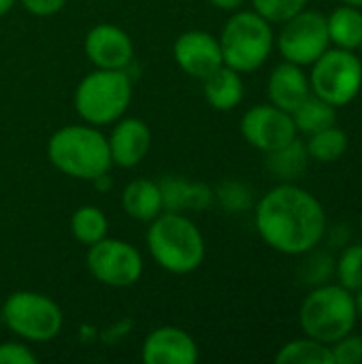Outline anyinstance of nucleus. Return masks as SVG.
Listing matches in <instances>:
<instances>
[{
  "mask_svg": "<svg viewBox=\"0 0 362 364\" xmlns=\"http://www.w3.org/2000/svg\"><path fill=\"white\" fill-rule=\"evenodd\" d=\"M254 224L271 250L301 256L322 243L329 218L318 196L294 181H282L256 203Z\"/></svg>",
  "mask_w": 362,
  "mask_h": 364,
  "instance_id": "f257e3e1",
  "label": "nucleus"
},
{
  "mask_svg": "<svg viewBox=\"0 0 362 364\" xmlns=\"http://www.w3.org/2000/svg\"><path fill=\"white\" fill-rule=\"evenodd\" d=\"M47 160L62 175L79 181H98L113 166L107 136L85 122L58 128L47 141Z\"/></svg>",
  "mask_w": 362,
  "mask_h": 364,
  "instance_id": "f03ea898",
  "label": "nucleus"
},
{
  "mask_svg": "<svg viewBox=\"0 0 362 364\" xmlns=\"http://www.w3.org/2000/svg\"><path fill=\"white\" fill-rule=\"evenodd\" d=\"M145 241L156 264L173 275L194 273L207 256L205 237L186 213L162 211L149 222Z\"/></svg>",
  "mask_w": 362,
  "mask_h": 364,
  "instance_id": "7ed1b4c3",
  "label": "nucleus"
},
{
  "mask_svg": "<svg viewBox=\"0 0 362 364\" xmlns=\"http://www.w3.org/2000/svg\"><path fill=\"white\" fill-rule=\"evenodd\" d=\"M356 322L354 292L346 290L337 282L312 288L299 309V326L303 335L326 346L352 333Z\"/></svg>",
  "mask_w": 362,
  "mask_h": 364,
  "instance_id": "20e7f679",
  "label": "nucleus"
},
{
  "mask_svg": "<svg viewBox=\"0 0 362 364\" xmlns=\"http://www.w3.org/2000/svg\"><path fill=\"white\" fill-rule=\"evenodd\" d=\"M218 41L224 64L245 75L258 70L271 58L275 47V32L273 23L258 15L254 9H239L226 19Z\"/></svg>",
  "mask_w": 362,
  "mask_h": 364,
  "instance_id": "39448f33",
  "label": "nucleus"
},
{
  "mask_svg": "<svg viewBox=\"0 0 362 364\" xmlns=\"http://www.w3.org/2000/svg\"><path fill=\"white\" fill-rule=\"evenodd\" d=\"M132 100V79L126 70L96 68L87 73L75 90L77 115L90 126L115 124Z\"/></svg>",
  "mask_w": 362,
  "mask_h": 364,
  "instance_id": "423d86ee",
  "label": "nucleus"
},
{
  "mask_svg": "<svg viewBox=\"0 0 362 364\" xmlns=\"http://www.w3.org/2000/svg\"><path fill=\"white\" fill-rule=\"evenodd\" d=\"M2 322L15 337L23 341L47 343L60 335L64 326V314L47 294L17 290L2 303Z\"/></svg>",
  "mask_w": 362,
  "mask_h": 364,
  "instance_id": "0eeeda50",
  "label": "nucleus"
},
{
  "mask_svg": "<svg viewBox=\"0 0 362 364\" xmlns=\"http://www.w3.org/2000/svg\"><path fill=\"white\" fill-rule=\"evenodd\" d=\"M309 68L312 94L337 109L358 98L362 90V58L356 55V51L331 45Z\"/></svg>",
  "mask_w": 362,
  "mask_h": 364,
  "instance_id": "6e6552de",
  "label": "nucleus"
},
{
  "mask_svg": "<svg viewBox=\"0 0 362 364\" xmlns=\"http://www.w3.org/2000/svg\"><path fill=\"white\" fill-rule=\"evenodd\" d=\"M275 47L286 62L299 66H312L329 47V28L326 15L314 9H303L282 23L280 34L275 36Z\"/></svg>",
  "mask_w": 362,
  "mask_h": 364,
  "instance_id": "1a4fd4ad",
  "label": "nucleus"
},
{
  "mask_svg": "<svg viewBox=\"0 0 362 364\" xmlns=\"http://www.w3.org/2000/svg\"><path fill=\"white\" fill-rule=\"evenodd\" d=\"M85 264L92 277L109 288L134 286L145 269L143 256L132 243L111 237H105L87 247Z\"/></svg>",
  "mask_w": 362,
  "mask_h": 364,
  "instance_id": "9d476101",
  "label": "nucleus"
},
{
  "mask_svg": "<svg viewBox=\"0 0 362 364\" xmlns=\"http://www.w3.org/2000/svg\"><path fill=\"white\" fill-rule=\"evenodd\" d=\"M243 139L258 151L269 154L299 136L292 115L271 102L250 107L241 117Z\"/></svg>",
  "mask_w": 362,
  "mask_h": 364,
  "instance_id": "9b49d317",
  "label": "nucleus"
},
{
  "mask_svg": "<svg viewBox=\"0 0 362 364\" xmlns=\"http://www.w3.org/2000/svg\"><path fill=\"white\" fill-rule=\"evenodd\" d=\"M83 51L96 68L126 70L134 58V45L126 30L115 23H96L87 30Z\"/></svg>",
  "mask_w": 362,
  "mask_h": 364,
  "instance_id": "f8f14e48",
  "label": "nucleus"
},
{
  "mask_svg": "<svg viewBox=\"0 0 362 364\" xmlns=\"http://www.w3.org/2000/svg\"><path fill=\"white\" fill-rule=\"evenodd\" d=\"M173 58L186 75L201 81L224 64L220 41L205 30H188L179 34L173 43Z\"/></svg>",
  "mask_w": 362,
  "mask_h": 364,
  "instance_id": "ddd939ff",
  "label": "nucleus"
},
{
  "mask_svg": "<svg viewBox=\"0 0 362 364\" xmlns=\"http://www.w3.org/2000/svg\"><path fill=\"white\" fill-rule=\"evenodd\" d=\"M198 346L190 333L179 326H158L154 328L141 350L145 364H196Z\"/></svg>",
  "mask_w": 362,
  "mask_h": 364,
  "instance_id": "4468645a",
  "label": "nucleus"
},
{
  "mask_svg": "<svg viewBox=\"0 0 362 364\" xmlns=\"http://www.w3.org/2000/svg\"><path fill=\"white\" fill-rule=\"evenodd\" d=\"M109 141V154L113 166L134 168L139 166L151 147V130L139 117H119L113 124Z\"/></svg>",
  "mask_w": 362,
  "mask_h": 364,
  "instance_id": "2eb2a0df",
  "label": "nucleus"
},
{
  "mask_svg": "<svg viewBox=\"0 0 362 364\" xmlns=\"http://www.w3.org/2000/svg\"><path fill=\"white\" fill-rule=\"evenodd\" d=\"M309 94H312L309 75L303 70V66L284 60L269 73L267 96L271 105L292 113Z\"/></svg>",
  "mask_w": 362,
  "mask_h": 364,
  "instance_id": "dca6fc26",
  "label": "nucleus"
},
{
  "mask_svg": "<svg viewBox=\"0 0 362 364\" xmlns=\"http://www.w3.org/2000/svg\"><path fill=\"white\" fill-rule=\"evenodd\" d=\"M162 192L164 211L186 213V211H205L213 205V190L207 183L190 181L179 175H166L158 181Z\"/></svg>",
  "mask_w": 362,
  "mask_h": 364,
  "instance_id": "f3484780",
  "label": "nucleus"
},
{
  "mask_svg": "<svg viewBox=\"0 0 362 364\" xmlns=\"http://www.w3.org/2000/svg\"><path fill=\"white\" fill-rule=\"evenodd\" d=\"M119 203L128 218L147 224L164 211L160 186L151 179H132L130 183H126Z\"/></svg>",
  "mask_w": 362,
  "mask_h": 364,
  "instance_id": "a211bd4d",
  "label": "nucleus"
},
{
  "mask_svg": "<svg viewBox=\"0 0 362 364\" xmlns=\"http://www.w3.org/2000/svg\"><path fill=\"white\" fill-rule=\"evenodd\" d=\"M203 92L205 100L215 111H233L241 105L245 94L243 77L235 68L222 64L209 77L203 79Z\"/></svg>",
  "mask_w": 362,
  "mask_h": 364,
  "instance_id": "6ab92c4d",
  "label": "nucleus"
},
{
  "mask_svg": "<svg viewBox=\"0 0 362 364\" xmlns=\"http://www.w3.org/2000/svg\"><path fill=\"white\" fill-rule=\"evenodd\" d=\"M326 28L333 47L358 51L362 43V9L339 4L326 15Z\"/></svg>",
  "mask_w": 362,
  "mask_h": 364,
  "instance_id": "aec40b11",
  "label": "nucleus"
},
{
  "mask_svg": "<svg viewBox=\"0 0 362 364\" xmlns=\"http://www.w3.org/2000/svg\"><path fill=\"white\" fill-rule=\"evenodd\" d=\"M265 166L280 181H297L309 166V154L305 143L297 136L288 145L269 151Z\"/></svg>",
  "mask_w": 362,
  "mask_h": 364,
  "instance_id": "412c9836",
  "label": "nucleus"
},
{
  "mask_svg": "<svg viewBox=\"0 0 362 364\" xmlns=\"http://www.w3.org/2000/svg\"><path fill=\"white\" fill-rule=\"evenodd\" d=\"M290 115L297 126V132L305 136L337 124V107H333L331 102L322 100L316 94H309Z\"/></svg>",
  "mask_w": 362,
  "mask_h": 364,
  "instance_id": "4be33fe9",
  "label": "nucleus"
},
{
  "mask_svg": "<svg viewBox=\"0 0 362 364\" xmlns=\"http://www.w3.org/2000/svg\"><path fill=\"white\" fill-rule=\"evenodd\" d=\"M305 147H307L309 160H316L320 164H331L346 156L350 147V139H348V132L335 124L316 134H309L305 141Z\"/></svg>",
  "mask_w": 362,
  "mask_h": 364,
  "instance_id": "5701e85b",
  "label": "nucleus"
},
{
  "mask_svg": "<svg viewBox=\"0 0 362 364\" xmlns=\"http://www.w3.org/2000/svg\"><path fill=\"white\" fill-rule=\"evenodd\" d=\"M275 364H333V352L331 346L305 335L284 343L275 354Z\"/></svg>",
  "mask_w": 362,
  "mask_h": 364,
  "instance_id": "b1692460",
  "label": "nucleus"
},
{
  "mask_svg": "<svg viewBox=\"0 0 362 364\" xmlns=\"http://www.w3.org/2000/svg\"><path fill=\"white\" fill-rule=\"evenodd\" d=\"M70 232L81 245L90 247L109 235V220L100 207L83 205L70 215Z\"/></svg>",
  "mask_w": 362,
  "mask_h": 364,
  "instance_id": "393cba45",
  "label": "nucleus"
},
{
  "mask_svg": "<svg viewBox=\"0 0 362 364\" xmlns=\"http://www.w3.org/2000/svg\"><path fill=\"white\" fill-rule=\"evenodd\" d=\"M299 264V282L307 288H316L322 284H329L335 279V256L329 250L314 247L305 254H301Z\"/></svg>",
  "mask_w": 362,
  "mask_h": 364,
  "instance_id": "a878e982",
  "label": "nucleus"
},
{
  "mask_svg": "<svg viewBox=\"0 0 362 364\" xmlns=\"http://www.w3.org/2000/svg\"><path fill=\"white\" fill-rule=\"evenodd\" d=\"M335 279L350 292L362 288V243H348L335 258Z\"/></svg>",
  "mask_w": 362,
  "mask_h": 364,
  "instance_id": "bb28decb",
  "label": "nucleus"
},
{
  "mask_svg": "<svg viewBox=\"0 0 362 364\" xmlns=\"http://www.w3.org/2000/svg\"><path fill=\"white\" fill-rule=\"evenodd\" d=\"M213 198L228 211V213H243L250 211L254 205V192L247 183L237 179H226L213 190Z\"/></svg>",
  "mask_w": 362,
  "mask_h": 364,
  "instance_id": "cd10ccee",
  "label": "nucleus"
},
{
  "mask_svg": "<svg viewBox=\"0 0 362 364\" xmlns=\"http://www.w3.org/2000/svg\"><path fill=\"white\" fill-rule=\"evenodd\" d=\"M252 9L271 23H284L292 15L307 9L309 0H250Z\"/></svg>",
  "mask_w": 362,
  "mask_h": 364,
  "instance_id": "c85d7f7f",
  "label": "nucleus"
},
{
  "mask_svg": "<svg viewBox=\"0 0 362 364\" xmlns=\"http://www.w3.org/2000/svg\"><path fill=\"white\" fill-rule=\"evenodd\" d=\"M333 364H362V337L354 331L331 343Z\"/></svg>",
  "mask_w": 362,
  "mask_h": 364,
  "instance_id": "c756f323",
  "label": "nucleus"
},
{
  "mask_svg": "<svg viewBox=\"0 0 362 364\" xmlns=\"http://www.w3.org/2000/svg\"><path fill=\"white\" fill-rule=\"evenodd\" d=\"M36 354L21 341L0 343V364H36Z\"/></svg>",
  "mask_w": 362,
  "mask_h": 364,
  "instance_id": "7c9ffc66",
  "label": "nucleus"
},
{
  "mask_svg": "<svg viewBox=\"0 0 362 364\" xmlns=\"http://www.w3.org/2000/svg\"><path fill=\"white\" fill-rule=\"evenodd\" d=\"M21 6L36 17H51L55 13H60L68 0H19Z\"/></svg>",
  "mask_w": 362,
  "mask_h": 364,
  "instance_id": "2f4dec72",
  "label": "nucleus"
},
{
  "mask_svg": "<svg viewBox=\"0 0 362 364\" xmlns=\"http://www.w3.org/2000/svg\"><path fill=\"white\" fill-rule=\"evenodd\" d=\"M322 241H329V247H335V250L346 247L350 243V228H348V224L326 226V232H324Z\"/></svg>",
  "mask_w": 362,
  "mask_h": 364,
  "instance_id": "473e14b6",
  "label": "nucleus"
},
{
  "mask_svg": "<svg viewBox=\"0 0 362 364\" xmlns=\"http://www.w3.org/2000/svg\"><path fill=\"white\" fill-rule=\"evenodd\" d=\"M215 9H220V11H226V13H235V11H239V9H243V4L247 2V0H209Z\"/></svg>",
  "mask_w": 362,
  "mask_h": 364,
  "instance_id": "72a5a7b5",
  "label": "nucleus"
},
{
  "mask_svg": "<svg viewBox=\"0 0 362 364\" xmlns=\"http://www.w3.org/2000/svg\"><path fill=\"white\" fill-rule=\"evenodd\" d=\"M15 4H17V0H0V17L6 15Z\"/></svg>",
  "mask_w": 362,
  "mask_h": 364,
  "instance_id": "f704fd0d",
  "label": "nucleus"
},
{
  "mask_svg": "<svg viewBox=\"0 0 362 364\" xmlns=\"http://www.w3.org/2000/svg\"><path fill=\"white\" fill-rule=\"evenodd\" d=\"M354 303H356V316H358V322H362V288L358 292H354Z\"/></svg>",
  "mask_w": 362,
  "mask_h": 364,
  "instance_id": "c9c22d12",
  "label": "nucleus"
},
{
  "mask_svg": "<svg viewBox=\"0 0 362 364\" xmlns=\"http://www.w3.org/2000/svg\"><path fill=\"white\" fill-rule=\"evenodd\" d=\"M339 4H350V6H358L362 9V0H337Z\"/></svg>",
  "mask_w": 362,
  "mask_h": 364,
  "instance_id": "e433bc0d",
  "label": "nucleus"
},
{
  "mask_svg": "<svg viewBox=\"0 0 362 364\" xmlns=\"http://www.w3.org/2000/svg\"><path fill=\"white\" fill-rule=\"evenodd\" d=\"M358 228H361V235H362V213H361V218H358Z\"/></svg>",
  "mask_w": 362,
  "mask_h": 364,
  "instance_id": "4c0bfd02",
  "label": "nucleus"
},
{
  "mask_svg": "<svg viewBox=\"0 0 362 364\" xmlns=\"http://www.w3.org/2000/svg\"><path fill=\"white\" fill-rule=\"evenodd\" d=\"M361 51H362V43H361Z\"/></svg>",
  "mask_w": 362,
  "mask_h": 364,
  "instance_id": "58836bf2",
  "label": "nucleus"
}]
</instances>
